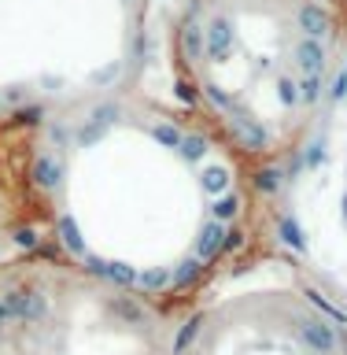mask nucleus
Returning <instances> with one entry per match:
<instances>
[{
  "label": "nucleus",
  "instance_id": "22",
  "mask_svg": "<svg viewBox=\"0 0 347 355\" xmlns=\"http://www.w3.org/2000/svg\"><path fill=\"white\" fill-rule=\"evenodd\" d=\"M8 322H11V318H8V311H4V300H0V329H4Z\"/></svg>",
  "mask_w": 347,
  "mask_h": 355
},
{
  "label": "nucleus",
  "instance_id": "9",
  "mask_svg": "<svg viewBox=\"0 0 347 355\" xmlns=\"http://www.w3.org/2000/svg\"><path fill=\"white\" fill-rule=\"evenodd\" d=\"M199 326H204V311H196V315L188 318V322H185L181 329H177V337H174V348H170V352H174V355H185V352H188V344L196 340Z\"/></svg>",
  "mask_w": 347,
  "mask_h": 355
},
{
  "label": "nucleus",
  "instance_id": "7",
  "mask_svg": "<svg viewBox=\"0 0 347 355\" xmlns=\"http://www.w3.org/2000/svg\"><path fill=\"white\" fill-rule=\"evenodd\" d=\"M199 277H204V259H199V255H185V259L174 266L170 285L174 288H188L193 282H199Z\"/></svg>",
  "mask_w": 347,
  "mask_h": 355
},
{
  "label": "nucleus",
  "instance_id": "2",
  "mask_svg": "<svg viewBox=\"0 0 347 355\" xmlns=\"http://www.w3.org/2000/svg\"><path fill=\"white\" fill-rule=\"evenodd\" d=\"M4 311L11 322H22V326H37V322L48 315V296L41 293L37 285H11L4 288Z\"/></svg>",
  "mask_w": 347,
  "mask_h": 355
},
{
  "label": "nucleus",
  "instance_id": "17",
  "mask_svg": "<svg viewBox=\"0 0 347 355\" xmlns=\"http://www.w3.org/2000/svg\"><path fill=\"white\" fill-rule=\"evenodd\" d=\"M152 137L166 144V148H181V141H185V133L177 130V126H152Z\"/></svg>",
  "mask_w": 347,
  "mask_h": 355
},
{
  "label": "nucleus",
  "instance_id": "14",
  "mask_svg": "<svg viewBox=\"0 0 347 355\" xmlns=\"http://www.w3.org/2000/svg\"><path fill=\"white\" fill-rule=\"evenodd\" d=\"M281 185H285V178H281L277 166H266V171H259V178H255V189H259L263 196H274Z\"/></svg>",
  "mask_w": 347,
  "mask_h": 355
},
{
  "label": "nucleus",
  "instance_id": "11",
  "mask_svg": "<svg viewBox=\"0 0 347 355\" xmlns=\"http://www.w3.org/2000/svg\"><path fill=\"white\" fill-rule=\"evenodd\" d=\"M321 93H326V82H321V74H307L303 82H299V104H307V107H314Z\"/></svg>",
  "mask_w": 347,
  "mask_h": 355
},
{
  "label": "nucleus",
  "instance_id": "19",
  "mask_svg": "<svg viewBox=\"0 0 347 355\" xmlns=\"http://www.w3.org/2000/svg\"><path fill=\"white\" fill-rule=\"evenodd\" d=\"M111 307H115V311H118V315L126 318V322H141V311L133 307V304H130L126 296H115V304H111Z\"/></svg>",
  "mask_w": 347,
  "mask_h": 355
},
{
  "label": "nucleus",
  "instance_id": "1",
  "mask_svg": "<svg viewBox=\"0 0 347 355\" xmlns=\"http://www.w3.org/2000/svg\"><path fill=\"white\" fill-rule=\"evenodd\" d=\"M292 333L310 355H340L344 352L337 322H329L318 311H299V315H292Z\"/></svg>",
  "mask_w": 347,
  "mask_h": 355
},
{
  "label": "nucleus",
  "instance_id": "18",
  "mask_svg": "<svg viewBox=\"0 0 347 355\" xmlns=\"http://www.w3.org/2000/svg\"><path fill=\"white\" fill-rule=\"evenodd\" d=\"M181 152H185V159H199V155L207 152V141L204 137H185L181 141Z\"/></svg>",
  "mask_w": 347,
  "mask_h": 355
},
{
  "label": "nucleus",
  "instance_id": "21",
  "mask_svg": "<svg viewBox=\"0 0 347 355\" xmlns=\"http://www.w3.org/2000/svg\"><path fill=\"white\" fill-rule=\"evenodd\" d=\"M281 100L285 104H299V85L292 78H281Z\"/></svg>",
  "mask_w": 347,
  "mask_h": 355
},
{
  "label": "nucleus",
  "instance_id": "20",
  "mask_svg": "<svg viewBox=\"0 0 347 355\" xmlns=\"http://www.w3.org/2000/svg\"><path fill=\"white\" fill-rule=\"evenodd\" d=\"M281 233H285V241H288V244H296V248H303V233H299V226H296L292 218H285V222H281Z\"/></svg>",
  "mask_w": 347,
  "mask_h": 355
},
{
  "label": "nucleus",
  "instance_id": "6",
  "mask_svg": "<svg viewBox=\"0 0 347 355\" xmlns=\"http://www.w3.org/2000/svg\"><path fill=\"white\" fill-rule=\"evenodd\" d=\"M226 222H215V218H207L204 222V230H199V237H196V252L193 255H199L204 263H211L215 255L222 252V241H226Z\"/></svg>",
  "mask_w": 347,
  "mask_h": 355
},
{
  "label": "nucleus",
  "instance_id": "8",
  "mask_svg": "<svg viewBox=\"0 0 347 355\" xmlns=\"http://www.w3.org/2000/svg\"><path fill=\"white\" fill-rule=\"evenodd\" d=\"M60 163L52 159V155H37V159L30 163V178H37V185L41 189H52L55 182H60Z\"/></svg>",
  "mask_w": 347,
  "mask_h": 355
},
{
  "label": "nucleus",
  "instance_id": "16",
  "mask_svg": "<svg viewBox=\"0 0 347 355\" xmlns=\"http://www.w3.org/2000/svg\"><path fill=\"white\" fill-rule=\"evenodd\" d=\"M229 122H233V130H237V137L244 144H263V130L255 126L251 119H229Z\"/></svg>",
  "mask_w": 347,
  "mask_h": 355
},
{
  "label": "nucleus",
  "instance_id": "10",
  "mask_svg": "<svg viewBox=\"0 0 347 355\" xmlns=\"http://www.w3.org/2000/svg\"><path fill=\"white\" fill-rule=\"evenodd\" d=\"M237 211H240V200L233 193H222L215 204H211V218H215V222H233V218H237Z\"/></svg>",
  "mask_w": 347,
  "mask_h": 355
},
{
  "label": "nucleus",
  "instance_id": "12",
  "mask_svg": "<svg viewBox=\"0 0 347 355\" xmlns=\"http://www.w3.org/2000/svg\"><path fill=\"white\" fill-rule=\"evenodd\" d=\"M204 189H207V193H215V196L229 193V171H226V166H207V171H204Z\"/></svg>",
  "mask_w": 347,
  "mask_h": 355
},
{
  "label": "nucleus",
  "instance_id": "5",
  "mask_svg": "<svg viewBox=\"0 0 347 355\" xmlns=\"http://www.w3.org/2000/svg\"><path fill=\"white\" fill-rule=\"evenodd\" d=\"M229 49H233V26L226 19H211L204 30V52L211 60H226Z\"/></svg>",
  "mask_w": 347,
  "mask_h": 355
},
{
  "label": "nucleus",
  "instance_id": "3",
  "mask_svg": "<svg viewBox=\"0 0 347 355\" xmlns=\"http://www.w3.org/2000/svg\"><path fill=\"white\" fill-rule=\"evenodd\" d=\"M326 44L321 41H314V37H299L296 44H292V63H296V71L299 74H326Z\"/></svg>",
  "mask_w": 347,
  "mask_h": 355
},
{
  "label": "nucleus",
  "instance_id": "13",
  "mask_svg": "<svg viewBox=\"0 0 347 355\" xmlns=\"http://www.w3.org/2000/svg\"><path fill=\"white\" fill-rule=\"evenodd\" d=\"M181 49L188 60H199L204 55V26H185L181 30Z\"/></svg>",
  "mask_w": 347,
  "mask_h": 355
},
{
  "label": "nucleus",
  "instance_id": "4",
  "mask_svg": "<svg viewBox=\"0 0 347 355\" xmlns=\"http://www.w3.org/2000/svg\"><path fill=\"white\" fill-rule=\"evenodd\" d=\"M329 15L321 11V4H299L296 8V30L299 37H314V41H326L329 37Z\"/></svg>",
  "mask_w": 347,
  "mask_h": 355
},
{
  "label": "nucleus",
  "instance_id": "23",
  "mask_svg": "<svg viewBox=\"0 0 347 355\" xmlns=\"http://www.w3.org/2000/svg\"><path fill=\"white\" fill-rule=\"evenodd\" d=\"M0 107H4V104H0Z\"/></svg>",
  "mask_w": 347,
  "mask_h": 355
},
{
  "label": "nucleus",
  "instance_id": "15",
  "mask_svg": "<svg viewBox=\"0 0 347 355\" xmlns=\"http://www.w3.org/2000/svg\"><path fill=\"white\" fill-rule=\"evenodd\" d=\"M170 285V270H148L137 277V288L141 293H159V288Z\"/></svg>",
  "mask_w": 347,
  "mask_h": 355
}]
</instances>
